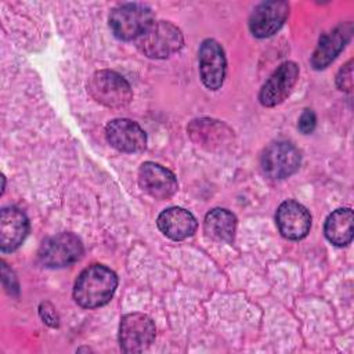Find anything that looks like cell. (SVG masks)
I'll use <instances>...</instances> for the list:
<instances>
[{
  "label": "cell",
  "mask_w": 354,
  "mask_h": 354,
  "mask_svg": "<svg viewBox=\"0 0 354 354\" xmlns=\"http://www.w3.org/2000/svg\"><path fill=\"white\" fill-rule=\"evenodd\" d=\"M108 142L122 152H140L147 145L145 131L130 119L111 120L105 127Z\"/></svg>",
  "instance_id": "7c38bea8"
},
{
  "label": "cell",
  "mask_w": 354,
  "mask_h": 354,
  "mask_svg": "<svg viewBox=\"0 0 354 354\" xmlns=\"http://www.w3.org/2000/svg\"><path fill=\"white\" fill-rule=\"evenodd\" d=\"M83 254L82 241L72 232H61L48 236L39 248V261L50 268L73 264Z\"/></svg>",
  "instance_id": "5b68a950"
},
{
  "label": "cell",
  "mask_w": 354,
  "mask_h": 354,
  "mask_svg": "<svg viewBox=\"0 0 354 354\" xmlns=\"http://www.w3.org/2000/svg\"><path fill=\"white\" fill-rule=\"evenodd\" d=\"M317 118L311 109H304L299 118V130L304 134H310L315 129Z\"/></svg>",
  "instance_id": "44dd1931"
},
{
  "label": "cell",
  "mask_w": 354,
  "mask_h": 354,
  "mask_svg": "<svg viewBox=\"0 0 354 354\" xmlns=\"http://www.w3.org/2000/svg\"><path fill=\"white\" fill-rule=\"evenodd\" d=\"M325 236L336 246L348 245L353 239V210L342 207L330 213L324 227Z\"/></svg>",
  "instance_id": "ac0fdd59"
},
{
  "label": "cell",
  "mask_w": 354,
  "mask_h": 354,
  "mask_svg": "<svg viewBox=\"0 0 354 354\" xmlns=\"http://www.w3.org/2000/svg\"><path fill=\"white\" fill-rule=\"evenodd\" d=\"M227 61L223 47L214 39H206L199 48V73L203 84L210 90L221 87L225 77Z\"/></svg>",
  "instance_id": "30bf717a"
},
{
  "label": "cell",
  "mask_w": 354,
  "mask_h": 354,
  "mask_svg": "<svg viewBox=\"0 0 354 354\" xmlns=\"http://www.w3.org/2000/svg\"><path fill=\"white\" fill-rule=\"evenodd\" d=\"M188 133L192 137V140L199 142L201 145H206V144L217 145L220 140L227 138L231 130L225 124L217 120L199 119V120H194L189 124Z\"/></svg>",
  "instance_id": "d6986e66"
},
{
  "label": "cell",
  "mask_w": 354,
  "mask_h": 354,
  "mask_svg": "<svg viewBox=\"0 0 354 354\" xmlns=\"http://www.w3.org/2000/svg\"><path fill=\"white\" fill-rule=\"evenodd\" d=\"M155 324L142 313L126 314L120 321L119 343L124 353H141L155 339Z\"/></svg>",
  "instance_id": "8992f818"
},
{
  "label": "cell",
  "mask_w": 354,
  "mask_h": 354,
  "mask_svg": "<svg viewBox=\"0 0 354 354\" xmlns=\"http://www.w3.org/2000/svg\"><path fill=\"white\" fill-rule=\"evenodd\" d=\"M159 230L174 241H181L191 236L196 230V218L183 207H169L158 217Z\"/></svg>",
  "instance_id": "2e32d148"
},
{
  "label": "cell",
  "mask_w": 354,
  "mask_h": 354,
  "mask_svg": "<svg viewBox=\"0 0 354 354\" xmlns=\"http://www.w3.org/2000/svg\"><path fill=\"white\" fill-rule=\"evenodd\" d=\"M87 91L93 100L108 108L126 106L133 98L129 82L109 69L95 72L87 83Z\"/></svg>",
  "instance_id": "277c9868"
},
{
  "label": "cell",
  "mask_w": 354,
  "mask_h": 354,
  "mask_svg": "<svg viewBox=\"0 0 354 354\" xmlns=\"http://www.w3.org/2000/svg\"><path fill=\"white\" fill-rule=\"evenodd\" d=\"M299 77V66L292 62L286 61L281 64L274 73L267 79L263 84L259 100L264 106H275L285 101V98L290 94L292 88L295 87Z\"/></svg>",
  "instance_id": "ba28073f"
},
{
  "label": "cell",
  "mask_w": 354,
  "mask_h": 354,
  "mask_svg": "<svg viewBox=\"0 0 354 354\" xmlns=\"http://www.w3.org/2000/svg\"><path fill=\"white\" fill-rule=\"evenodd\" d=\"M277 225L279 232L288 239L304 238L311 227L308 210L296 201H285L277 210Z\"/></svg>",
  "instance_id": "4fadbf2b"
},
{
  "label": "cell",
  "mask_w": 354,
  "mask_h": 354,
  "mask_svg": "<svg viewBox=\"0 0 354 354\" xmlns=\"http://www.w3.org/2000/svg\"><path fill=\"white\" fill-rule=\"evenodd\" d=\"M29 232V221L25 213L17 207H3L0 213V249L3 253L21 246Z\"/></svg>",
  "instance_id": "9a60e30c"
},
{
  "label": "cell",
  "mask_w": 354,
  "mask_h": 354,
  "mask_svg": "<svg viewBox=\"0 0 354 354\" xmlns=\"http://www.w3.org/2000/svg\"><path fill=\"white\" fill-rule=\"evenodd\" d=\"M289 15V4L283 0H271L259 4L249 18V29L256 37H268L283 25Z\"/></svg>",
  "instance_id": "9c48e42d"
},
{
  "label": "cell",
  "mask_w": 354,
  "mask_h": 354,
  "mask_svg": "<svg viewBox=\"0 0 354 354\" xmlns=\"http://www.w3.org/2000/svg\"><path fill=\"white\" fill-rule=\"evenodd\" d=\"M39 311L46 324H48L50 326H58V315L50 303H41Z\"/></svg>",
  "instance_id": "7402d4cb"
},
{
  "label": "cell",
  "mask_w": 354,
  "mask_h": 354,
  "mask_svg": "<svg viewBox=\"0 0 354 354\" xmlns=\"http://www.w3.org/2000/svg\"><path fill=\"white\" fill-rule=\"evenodd\" d=\"M184 44L181 30L167 21L153 22L138 39V50L149 58H167Z\"/></svg>",
  "instance_id": "7a4b0ae2"
},
{
  "label": "cell",
  "mask_w": 354,
  "mask_h": 354,
  "mask_svg": "<svg viewBox=\"0 0 354 354\" xmlns=\"http://www.w3.org/2000/svg\"><path fill=\"white\" fill-rule=\"evenodd\" d=\"M153 24L151 8L140 3H126L109 14V28L120 40L138 39Z\"/></svg>",
  "instance_id": "3957f363"
},
{
  "label": "cell",
  "mask_w": 354,
  "mask_h": 354,
  "mask_svg": "<svg viewBox=\"0 0 354 354\" xmlns=\"http://www.w3.org/2000/svg\"><path fill=\"white\" fill-rule=\"evenodd\" d=\"M118 286L116 274L102 266L93 264L77 277L73 288L76 303L84 308H97L106 304Z\"/></svg>",
  "instance_id": "6da1fadb"
},
{
  "label": "cell",
  "mask_w": 354,
  "mask_h": 354,
  "mask_svg": "<svg viewBox=\"0 0 354 354\" xmlns=\"http://www.w3.org/2000/svg\"><path fill=\"white\" fill-rule=\"evenodd\" d=\"M138 184L142 191L160 201L171 198L178 189L174 174L166 167L153 162H145L140 166Z\"/></svg>",
  "instance_id": "8fae6325"
},
{
  "label": "cell",
  "mask_w": 354,
  "mask_h": 354,
  "mask_svg": "<svg viewBox=\"0 0 354 354\" xmlns=\"http://www.w3.org/2000/svg\"><path fill=\"white\" fill-rule=\"evenodd\" d=\"M353 30H354L353 22H344L337 25L330 32L322 35L317 48L313 53L311 65L315 69L326 68L348 43V40L351 39Z\"/></svg>",
  "instance_id": "5bb4252c"
},
{
  "label": "cell",
  "mask_w": 354,
  "mask_h": 354,
  "mask_svg": "<svg viewBox=\"0 0 354 354\" xmlns=\"http://www.w3.org/2000/svg\"><path fill=\"white\" fill-rule=\"evenodd\" d=\"M336 84L339 90L343 91H351L353 88V59H350L347 64L340 68L337 76H336Z\"/></svg>",
  "instance_id": "ffe728a7"
},
{
  "label": "cell",
  "mask_w": 354,
  "mask_h": 354,
  "mask_svg": "<svg viewBox=\"0 0 354 354\" xmlns=\"http://www.w3.org/2000/svg\"><path fill=\"white\" fill-rule=\"evenodd\" d=\"M236 228V218L235 216L228 212L227 209H213L210 210L203 221L205 234L218 242H228L234 241Z\"/></svg>",
  "instance_id": "e0dca14e"
},
{
  "label": "cell",
  "mask_w": 354,
  "mask_h": 354,
  "mask_svg": "<svg viewBox=\"0 0 354 354\" xmlns=\"http://www.w3.org/2000/svg\"><path fill=\"white\" fill-rule=\"evenodd\" d=\"M301 156L299 149L286 141H278L268 145L261 155L263 171L274 180H282L292 176L300 166Z\"/></svg>",
  "instance_id": "52a82bcc"
}]
</instances>
